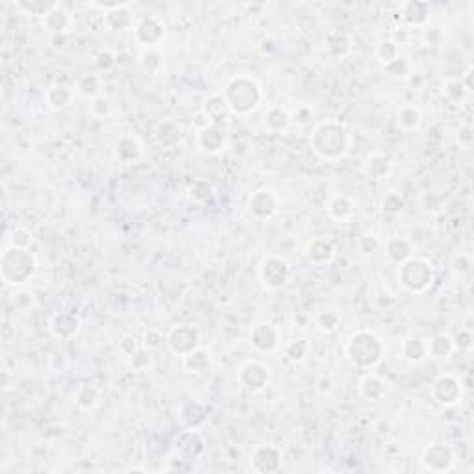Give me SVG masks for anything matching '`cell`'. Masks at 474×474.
I'll return each instance as SVG.
<instances>
[{
	"instance_id": "1",
	"label": "cell",
	"mask_w": 474,
	"mask_h": 474,
	"mask_svg": "<svg viewBox=\"0 0 474 474\" xmlns=\"http://www.w3.org/2000/svg\"><path fill=\"white\" fill-rule=\"evenodd\" d=\"M309 147L313 154L323 162H339L348 154L350 134L341 122L321 121L309 134Z\"/></svg>"
},
{
	"instance_id": "2",
	"label": "cell",
	"mask_w": 474,
	"mask_h": 474,
	"mask_svg": "<svg viewBox=\"0 0 474 474\" xmlns=\"http://www.w3.org/2000/svg\"><path fill=\"white\" fill-rule=\"evenodd\" d=\"M223 97H225L232 115H237V117H247L250 113H254L263 100L261 85L258 83V80L247 76V74L234 76L226 83Z\"/></svg>"
},
{
	"instance_id": "3",
	"label": "cell",
	"mask_w": 474,
	"mask_h": 474,
	"mask_svg": "<svg viewBox=\"0 0 474 474\" xmlns=\"http://www.w3.org/2000/svg\"><path fill=\"white\" fill-rule=\"evenodd\" d=\"M386 356V345L371 330H357L345 343V357L357 369H372Z\"/></svg>"
},
{
	"instance_id": "4",
	"label": "cell",
	"mask_w": 474,
	"mask_h": 474,
	"mask_svg": "<svg viewBox=\"0 0 474 474\" xmlns=\"http://www.w3.org/2000/svg\"><path fill=\"white\" fill-rule=\"evenodd\" d=\"M37 261L30 249H17L8 247L0 256V276L6 285L23 288L35 276Z\"/></svg>"
},
{
	"instance_id": "5",
	"label": "cell",
	"mask_w": 474,
	"mask_h": 474,
	"mask_svg": "<svg viewBox=\"0 0 474 474\" xmlns=\"http://www.w3.org/2000/svg\"><path fill=\"white\" fill-rule=\"evenodd\" d=\"M435 280L434 267L425 258H410L398 265V282L411 295H422L432 288Z\"/></svg>"
},
{
	"instance_id": "6",
	"label": "cell",
	"mask_w": 474,
	"mask_h": 474,
	"mask_svg": "<svg viewBox=\"0 0 474 474\" xmlns=\"http://www.w3.org/2000/svg\"><path fill=\"white\" fill-rule=\"evenodd\" d=\"M258 274L263 288L271 289V291H278V289L285 288L291 280V265L282 256L269 254L261 259Z\"/></svg>"
},
{
	"instance_id": "7",
	"label": "cell",
	"mask_w": 474,
	"mask_h": 474,
	"mask_svg": "<svg viewBox=\"0 0 474 474\" xmlns=\"http://www.w3.org/2000/svg\"><path fill=\"white\" fill-rule=\"evenodd\" d=\"M167 347L174 356H187L201 347V332L193 324H177L167 333Z\"/></svg>"
},
{
	"instance_id": "8",
	"label": "cell",
	"mask_w": 474,
	"mask_h": 474,
	"mask_svg": "<svg viewBox=\"0 0 474 474\" xmlns=\"http://www.w3.org/2000/svg\"><path fill=\"white\" fill-rule=\"evenodd\" d=\"M432 398L439 406L454 408L458 406L463 398V384L454 374H439L432 381Z\"/></svg>"
},
{
	"instance_id": "9",
	"label": "cell",
	"mask_w": 474,
	"mask_h": 474,
	"mask_svg": "<svg viewBox=\"0 0 474 474\" xmlns=\"http://www.w3.org/2000/svg\"><path fill=\"white\" fill-rule=\"evenodd\" d=\"M206 450V439L199 432V428H186L178 432V435L172 441V456L182 458L186 461L199 460Z\"/></svg>"
},
{
	"instance_id": "10",
	"label": "cell",
	"mask_w": 474,
	"mask_h": 474,
	"mask_svg": "<svg viewBox=\"0 0 474 474\" xmlns=\"http://www.w3.org/2000/svg\"><path fill=\"white\" fill-rule=\"evenodd\" d=\"M420 463L430 473H449L454 469L456 454L446 443H432L420 454Z\"/></svg>"
},
{
	"instance_id": "11",
	"label": "cell",
	"mask_w": 474,
	"mask_h": 474,
	"mask_svg": "<svg viewBox=\"0 0 474 474\" xmlns=\"http://www.w3.org/2000/svg\"><path fill=\"white\" fill-rule=\"evenodd\" d=\"M237 380H239L241 386L250 393H259L263 391L265 387L269 386L271 380V371L269 367L261 362H256V360H250V362H244L237 371Z\"/></svg>"
},
{
	"instance_id": "12",
	"label": "cell",
	"mask_w": 474,
	"mask_h": 474,
	"mask_svg": "<svg viewBox=\"0 0 474 474\" xmlns=\"http://www.w3.org/2000/svg\"><path fill=\"white\" fill-rule=\"evenodd\" d=\"M247 208H249L250 215L254 217V219L267 220L278 213L280 201L273 189L263 187V189L254 191V193L249 196Z\"/></svg>"
},
{
	"instance_id": "13",
	"label": "cell",
	"mask_w": 474,
	"mask_h": 474,
	"mask_svg": "<svg viewBox=\"0 0 474 474\" xmlns=\"http://www.w3.org/2000/svg\"><path fill=\"white\" fill-rule=\"evenodd\" d=\"M134 32L139 43L145 45L147 49H156V45L162 43L165 37V23L158 15H148L137 23Z\"/></svg>"
},
{
	"instance_id": "14",
	"label": "cell",
	"mask_w": 474,
	"mask_h": 474,
	"mask_svg": "<svg viewBox=\"0 0 474 474\" xmlns=\"http://www.w3.org/2000/svg\"><path fill=\"white\" fill-rule=\"evenodd\" d=\"M252 469L259 474H273L282 469V450L274 445H258L250 456Z\"/></svg>"
},
{
	"instance_id": "15",
	"label": "cell",
	"mask_w": 474,
	"mask_h": 474,
	"mask_svg": "<svg viewBox=\"0 0 474 474\" xmlns=\"http://www.w3.org/2000/svg\"><path fill=\"white\" fill-rule=\"evenodd\" d=\"M80 328H82V321L73 312H58L49 321V332L52 333V338L59 339V341H71L73 338H76Z\"/></svg>"
},
{
	"instance_id": "16",
	"label": "cell",
	"mask_w": 474,
	"mask_h": 474,
	"mask_svg": "<svg viewBox=\"0 0 474 474\" xmlns=\"http://www.w3.org/2000/svg\"><path fill=\"white\" fill-rule=\"evenodd\" d=\"M250 345L258 352H274L280 347L278 328L271 323H256L249 332Z\"/></svg>"
},
{
	"instance_id": "17",
	"label": "cell",
	"mask_w": 474,
	"mask_h": 474,
	"mask_svg": "<svg viewBox=\"0 0 474 474\" xmlns=\"http://www.w3.org/2000/svg\"><path fill=\"white\" fill-rule=\"evenodd\" d=\"M226 141L225 130L219 124H206L196 132V145L204 154H217L223 150Z\"/></svg>"
},
{
	"instance_id": "18",
	"label": "cell",
	"mask_w": 474,
	"mask_h": 474,
	"mask_svg": "<svg viewBox=\"0 0 474 474\" xmlns=\"http://www.w3.org/2000/svg\"><path fill=\"white\" fill-rule=\"evenodd\" d=\"M401 17L411 28H422L430 20V4L425 0H408L401 6Z\"/></svg>"
},
{
	"instance_id": "19",
	"label": "cell",
	"mask_w": 474,
	"mask_h": 474,
	"mask_svg": "<svg viewBox=\"0 0 474 474\" xmlns=\"http://www.w3.org/2000/svg\"><path fill=\"white\" fill-rule=\"evenodd\" d=\"M74 91L71 85L64 82H56L50 83L47 91H45V102L49 106L50 109H54V112H64L67 109L74 100Z\"/></svg>"
},
{
	"instance_id": "20",
	"label": "cell",
	"mask_w": 474,
	"mask_h": 474,
	"mask_svg": "<svg viewBox=\"0 0 474 474\" xmlns=\"http://www.w3.org/2000/svg\"><path fill=\"white\" fill-rule=\"evenodd\" d=\"M363 171H365V174L371 178V180H386L393 171L391 156L380 150L371 152V154L365 158Z\"/></svg>"
},
{
	"instance_id": "21",
	"label": "cell",
	"mask_w": 474,
	"mask_h": 474,
	"mask_svg": "<svg viewBox=\"0 0 474 474\" xmlns=\"http://www.w3.org/2000/svg\"><path fill=\"white\" fill-rule=\"evenodd\" d=\"M202 115L206 117V121L210 124H223L225 121H228V117L232 115L228 104H226L225 97L220 93L210 95L206 98L204 104H202Z\"/></svg>"
},
{
	"instance_id": "22",
	"label": "cell",
	"mask_w": 474,
	"mask_h": 474,
	"mask_svg": "<svg viewBox=\"0 0 474 474\" xmlns=\"http://www.w3.org/2000/svg\"><path fill=\"white\" fill-rule=\"evenodd\" d=\"M384 247V252H386L387 259L395 265H401L404 261H408L410 258H413V244L406 237H401V235H393L386 241Z\"/></svg>"
},
{
	"instance_id": "23",
	"label": "cell",
	"mask_w": 474,
	"mask_h": 474,
	"mask_svg": "<svg viewBox=\"0 0 474 474\" xmlns=\"http://www.w3.org/2000/svg\"><path fill=\"white\" fill-rule=\"evenodd\" d=\"M324 52L332 59L347 58L352 52V40L345 32H330L324 37Z\"/></svg>"
},
{
	"instance_id": "24",
	"label": "cell",
	"mask_w": 474,
	"mask_h": 474,
	"mask_svg": "<svg viewBox=\"0 0 474 474\" xmlns=\"http://www.w3.org/2000/svg\"><path fill=\"white\" fill-rule=\"evenodd\" d=\"M306 256L313 265H326L336 258V247L326 237H315L306 247Z\"/></svg>"
},
{
	"instance_id": "25",
	"label": "cell",
	"mask_w": 474,
	"mask_h": 474,
	"mask_svg": "<svg viewBox=\"0 0 474 474\" xmlns=\"http://www.w3.org/2000/svg\"><path fill=\"white\" fill-rule=\"evenodd\" d=\"M43 26L47 32L54 35H65L73 26V17L64 4H58L54 10L50 11L43 19Z\"/></svg>"
},
{
	"instance_id": "26",
	"label": "cell",
	"mask_w": 474,
	"mask_h": 474,
	"mask_svg": "<svg viewBox=\"0 0 474 474\" xmlns=\"http://www.w3.org/2000/svg\"><path fill=\"white\" fill-rule=\"evenodd\" d=\"M154 137H156V143L162 148H174L177 145H180L184 130L174 121H162L158 124Z\"/></svg>"
},
{
	"instance_id": "27",
	"label": "cell",
	"mask_w": 474,
	"mask_h": 474,
	"mask_svg": "<svg viewBox=\"0 0 474 474\" xmlns=\"http://www.w3.org/2000/svg\"><path fill=\"white\" fill-rule=\"evenodd\" d=\"M326 211H328V215L332 217L333 220H338V223H345V220H348L354 215L352 199L347 195H341V193L332 195L326 202Z\"/></svg>"
},
{
	"instance_id": "28",
	"label": "cell",
	"mask_w": 474,
	"mask_h": 474,
	"mask_svg": "<svg viewBox=\"0 0 474 474\" xmlns=\"http://www.w3.org/2000/svg\"><path fill=\"white\" fill-rule=\"evenodd\" d=\"M357 389H360V395L369 402H380L387 393L386 381L377 374H365L360 378Z\"/></svg>"
},
{
	"instance_id": "29",
	"label": "cell",
	"mask_w": 474,
	"mask_h": 474,
	"mask_svg": "<svg viewBox=\"0 0 474 474\" xmlns=\"http://www.w3.org/2000/svg\"><path fill=\"white\" fill-rule=\"evenodd\" d=\"M180 419L186 428H201L208 420V408L199 401L186 402L180 410Z\"/></svg>"
},
{
	"instance_id": "30",
	"label": "cell",
	"mask_w": 474,
	"mask_h": 474,
	"mask_svg": "<svg viewBox=\"0 0 474 474\" xmlns=\"http://www.w3.org/2000/svg\"><path fill=\"white\" fill-rule=\"evenodd\" d=\"M115 156L121 163H136L143 156V145L132 136H122L115 145Z\"/></svg>"
},
{
	"instance_id": "31",
	"label": "cell",
	"mask_w": 474,
	"mask_h": 474,
	"mask_svg": "<svg viewBox=\"0 0 474 474\" xmlns=\"http://www.w3.org/2000/svg\"><path fill=\"white\" fill-rule=\"evenodd\" d=\"M182 365L187 372H193V374H204L211 369L213 365V357L211 354L206 350V348L199 347L196 350H193L191 354L182 357Z\"/></svg>"
},
{
	"instance_id": "32",
	"label": "cell",
	"mask_w": 474,
	"mask_h": 474,
	"mask_svg": "<svg viewBox=\"0 0 474 474\" xmlns=\"http://www.w3.org/2000/svg\"><path fill=\"white\" fill-rule=\"evenodd\" d=\"M130 6H122V8H117V10L104 13V23H106V26L109 30H113V32H126V30L134 28V15L130 11Z\"/></svg>"
},
{
	"instance_id": "33",
	"label": "cell",
	"mask_w": 474,
	"mask_h": 474,
	"mask_svg": "<svg viewBox=\"0 0 474 474\" xmlns=\"http://www.w3.org/2000/svg\"><path fill=\"white\" fill-rule=\"evenodd\" d=\"M289 121H291V117L282 106H273L263 113V121L261 122H263V128L269 134H280L289 126Z\"/></svg>"
},
{
	"instance_id": "34",
	"label": "cell",
	"mask_w": 474,
	"mask_h": 474,
	"mask_svg": "<svg viewBox=\"0 0 474 474\" xmlns=\"http://www.w3.org/2000/svg\"><path fill=\"white\" fill-rule=\"evenodd\" d=\"M58 4V0H19V2H15V8L23 11L25 15H28V17H41V19H45Z\"/></svg>"
},
{
	"instance_id": "35",
	"label": "cell",
	"mask_w": 474,
	"mask_h": 474,
	"mask_svg": "<svg viewBox=\"0 0 474 474\" xmlns=\"http://www.w3.org/2000/svg\"><path fill=\"white\" fill-rule=\"evenodd\" d=\"M100 391L93 384H80L74 391V404L83 411H91L98 406Z\"/></svg>"
},
{
	"instance_id": "36",
	"label": "cell",
	"mask_w": 474,
	"mask_h": 474,
	"mask_svg": "<svg viewBox=\"0 0 474 474\" xmlns=\"http://www.w3.org/2000/svg\"><path fill=\"white\" fill-rule=\"evenodd\" d=\"M426 347H428V356L435 357V360H446L456 350L454 339L449 333H437L426 343Z\"/></svg>"
},
{
	"instance_id": "37",
	"label": "cell",
	"mask_w": 474,
	"mask_h": 474,
	"mask_svg": "<svg viewBox=\"0 0 474 474\" xmlns=\"http://www.w3.org/2000/svg\"><path fill=\"white\" fill-rule=\"evenodd\" d=\"M401 354L406 362L420 363L428 357V347H426V341H422V339L408 338L402 343Z\"/></svg>"
},
{
	"instance_id": "38",
	"label": "cell",
	"mask_w": 474,
	"mask_h": 474,
	"mask_svg": "<svg viewBox=\"0 0 474 474\" xmlns=\"http://www.w3.org/2000/svg\"><path fill=\"white\" fill-rule=\"evenodd\" d=\"M396 122H398V126L404 132H413L422 122V113H420V109L417 108L415 104H406L396 113Z\"/></svg>"
},
{
	"instance_id": "39",
	"label": "cell",
	"mask_w": 474,
	"mask_h": 474,
	"mask_svg": "<svg viewBox=\"0 0 474 474\" xmlns=\"http://www.w3.org/2000/svg\"><path fill=\"white\" fill-rule=\"evenodd\" d=\"M102 78L98 74H83L76 82V93L82 95L83 98H97L102 91Z\"/></svg>"
},
{
	"instance_id": "40",
	"label": "cell",
	"mask_w": 474,
	"mask_h": 474,
	"mask_svg": "<svg viewBox=\"0 0 474 474\" xmlns=\"http://www.w3.org/2000/svg\"><path fill=\"white\" fill-rule=\"evenodd\" d=\"M374 56L386 67L387 64H391L396 58H401V47H398L395 40H381L377 45V49H374Z\"/></svg>"
},
{
	"instance_id": "41",
	"label": "cell",
	"mask_w": 474,
	"mask_h": 474,
	"mask_svg": "<svg viewBox=\"0 0 474 474\" xmlns=\"http://www.w3.org/2000/svg\"><path fill=\"white\" fill-rule=\"evenodd\" d=\"M406 210V199L398 193V191H389L381 199V211L389 217L401 215L402 211Z\"/></svg>"
},
{
	"instance_id": "42",
	"label": "cell",
	"mask_w": 474,
	"mask_h": 474,
	"mask_svg": "<svg viewBox=\"0 0 474 474\" xmlns=\"http://www.w3.org/2000/svg\"><path fill=\"white\" fill-rule=\"evenodd\" d=\"M139 65L145 73L158 74L163 69V54L156 49H145L139 56Z\"/></svg>"
},
{
	"instance_id": "43",
	"label": "cell",
	"mask_w": 474,
	"mask_h": 474,
	"mask_svg": "<svg viewBox=\"0 0 474 474\" xmlns=\"http://www.w3.org/2000/svg\"><path fill=\"white\" fill-rule=\"evenodd\" d=\"M152 365H154V357H152L150 350H147L145 347H141L128 357V369L132 372H147L150 371Z\"/></svg>"
},
{
	"instance_id": "44",
	"label": "cell",
	"mask_w": 474,
	"mask_h": 474,
	"mask_svg": "<svg viewBox=\"0 0 474 474\" xmlns=\"http://www.w3.org/2000/svg\"><path fill=\"white\" fill-rule=\"evenodd\" d=\"M315 328L323 333H333L338 332L341 326V317L336 312H321L315 315Z\"/></svg>"
},
{
	"instance_id": "45",
	"label": "cell",
	"mask_w": 474,
	"mask_h": 474,
	"mask_svg": "<svg viewBox=\"0 0 474 474\" xmlns=\"http://www.w3.org/2000/svg\"><path fill=\"white\" fill-rule=\"evenodd\" d=\"M284 354L291 363H302L309 354V343L306 339H293L285 345Z\"/></svg>"
},
{
	"instance_id": "46",
	"label": "cell",
	"mask_w": 474,
	"mask_h": 474,
	"mask_svg": "<svg viewBox=\"0 0 474 474\" xmlns=\"http://www.w3.org/2000/svg\"><path fill=\"white\" fill-rule=\"evenodd\" d=\"M187 193H189L191 199H193L195 202H199V204H206V202H210L211 196H213V189H211L210 182L202 180V178L191 182Z\"/></svg>"
},
{
	"instance_id": "47",
	"label": "cell",
	"mask_w": 474,
	"mask_h": 474,
	"mask_svg": "<svg viewBox=\"0 0 474 474\" xmlns=\"http://www.w3.org/2000/svg\"><path fill=\"white\" fill-rule=\"evenodd\" d=\"M356 249L360 254L369 258V256H374L378 250L381 249V241L378 239L374 234H365V235H362V237H357Z\"/></svg>"
},
{
	"instance_id": "48",
	"label": "cell",
	"mask_w": 474,
	"mask_h": 474,
	"mask_svg": "<svg viewBox=\"0 0 474 474\" xmlns=\"http://www.w3.org/2000/svg\"><path fill=\"white\" fill-rule=\"evenodd\" d=\"M141 345L147 348V350H158V348H162L163 345H167V336H163L158 328H147V330L143 332Z\"/></svg>"
},
{
	"instance_id": "49",
	"label": "cell",
	"mask_w": 474,
	"mask_h": 474,
	"mask_svg": "<svg viewBox=\"0 0 474 474\" xmlns=\"http://www.w3.org/2000/svg\"><path fill=\"white\" fill-rule=\"evenodd\" d=\"M34 243V235L32 232L19 226V228H13L10 234V247H17V249H30Z\"/></svg>"
},
{
	"instance_id": "50",
	"label": "cell",
	"mask_w": 474,
	"mask_h": 474,
	"mask_svg": "<svg viewBox=\"0 0 474 474\" xmlns=\"http://www.w3.org/2000/svg\"><path fill=\"white\" fill-rule=\"evenodd\" d=\"M113 109V104L112 100H109L108 97H97L91 100V104H89V112H91V115L93 117H98V119H104L108 117L109 113H112Z\"/></svg>"
},
{
	"instance_id": "51",
	"label": "cell",
	"mask_w": 474,
	"mask_h": 474,
	"mask_svg": "<svg viewBox=\"0 0 474 474\" xmlns=\"http://www.w3.org/2000/svg\"><path fill=\"white\" fill-rule=\"evenodd\" d=\"M445 41V32L441 26H425L422 30V43L426 47H441Z\"/></svg>"
},
{
	"instance_id": "52",
	"label": "cell",
	"mask_w": 474,
	"mask_h": 474,
	"mask_svg": "<svg viewBox=\"0 0 474 474\" xmlns=\"http://www.w3.org/2000/svg\"><path fill=\"white\" fill-rule=\"evenodd\" d=\"M467 89L463 88V83L460 80H449L445 83V97L452 102H461L465 97H467Z\"/></svg>"
},
{
	"instance_id": "53",
	"label": "cell",
	"mask_w": 474,
	"mask_h": 474,
	"mask_svg": "<svg viewBox=\"0 0 474 474\" xmlns=\"http://www.w3.org/2000/svg\"><path fill=\"white\" fill-rule=\"evenodd\" d=\"M452 339H454L456 350H460V352H470V350H473L474 336L470 330H467V328H461L460 332L456 333Z\"/></svg>"
},
{
	"instance_id": "54",
	"label": "cell",
	"mask_w": 474,
	"mask_h": 474,
	"mask_svg": "<svg viewBox=\"0 0 474 474\" xmlns=\"http://www.w3.org/2000/svg\"><path fill=\"white\" fill-rule=\"evenodd\" d=\"M386 71L391 74L393 78H408L410 76V64L404 58H396L395 61L386 65Z\"/></svg>"
},
{
	"instance_id": "55",
	"label": "cell",
	"mask_w": 474,
	"mask_h": 474,
	"mask_svg": "<svg viewBox=\"0 0 474 474\" xmlns=\"http://www.w3.org/2000/svg\"><path fill=\"white\" fill-rule=\"evenodd\" d=\"M134 4L132 0H124V2H89V8H93V10H100L104 11V13H108V11H113L117 10V8H122V6H130Z\"/></svg>"
},
{
	"instance_id": "56",
	"label": "cell",
	"mask_w": 474,
	"mask_h": 474,
	"mask_svg": "<svg viewBox=\"0 0 474 474\" xmlns=\"http://www.w3.org/2000/svg\"><path fill=\"white\" fill-rule=\"evenodd\" d=\"M141 347H143V345H141ZM141 347H139V341H137L134 336H124V338H122V341H121V352L124 354L126 357L132 356V354L137 352V350H139Z\"/></svg>"
},
{
	"instance_id": "57",
	"label": "cell",
	"mask_w": 474,
	"mask_h": 474,
	"mask_svg": "<svg viewBox=\"0 0 474 474\" xmlns=\"http://www.w3.org/2000/svg\"><path fill=\"white\" fill-rule=\"evenodd\" d=\"M97 65H98V69L108 71V69H112L113 65H115V54H113L112 50H108V49L100 50L97 56Z\"/></svg>"
},
{
	"instance_id": "58",
	"label": "cell",
	"mask_w": 474,
	"mask_h": 474,
	"mask_svg": "<svg viewBox=\"0 0 474 474\" xmlns=\"http://www.w3.org/2000/svg\"><path fill=\"white\" fill-rule=\"evenodd\" d=\"M452 265H454L456 273L460 274V276H463V274L469 273L470 267H473V259H470L467 254H460V256H456L454 263Z\"/></svg>"
},
{
	"instance_id": "59",
	"label": "cell",
	"mask_w": 474,
	"mask_h": 474,
	"mask_svg": "<svg viewBox=\"0 0 474 474\" xmlns=\"http://www.w3.org/2000/svg\"><path fill=\"white\" fill-rule=\"evenodd\" d=\"M460 82L463 83V88L467 89V93H473V89H474V85H473V67H470L469 71L463 74V78H461Z\"/></svg>"
}]
</instances>
